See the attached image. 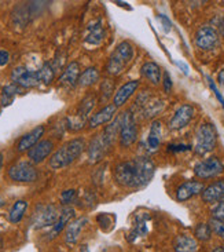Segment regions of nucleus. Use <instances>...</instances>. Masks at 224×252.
<instances>
[{
	"label": "nucleus",
	"instance_id": "1",
	"mask_svg": "<svg viewBox=\"0 0 224 252\" xmlns=\"http://www.w3.org/2000/svg\"><path fill=\"white\" fill-rule=\"evenodd\" d=\"M156 174V164L146 156L121 161L114 167L113 175L118 185L128 189H142L151 182Z\"/></svg>",
	"mask_w": 224,
	"mask_h": 252
},
{
	"label": "nucleus",
	"instance_id": "2",
	"mask_svg": "<svg viewBox=\"0 0 224 252\" xmlns=\"http://www.w3.org/2000/svg\"><path fill=\"white\" fill-rule=\"evenodd\" d=\"M85 149V141L83 138H75L69 142L62 145L59 149L54 152V155L50 158V167L53 170H61L68 167L72 163H75L82 153Z\"/></svg>",
	"mask_w": 224,
	"mask_h": 252
},
{
	"label": "nucleus",
	"instance_id": "3",
	"mask_svg": "<svg viewBox=\"0 0 224 252\" xmlns=\"http://www.w3.org/2000/svg\"><path fill=\"white\" fill-rule=\"evenodd\" d=\"M218 145V131L212 123H202L196 131L194 152L198 156H205L215 150Z\"/></svg>",
	"mask_w": 224,
	"mask_h": 252
},
{
	"label": "nucleus",
	"instance_id": "4",
	"mask_svg": "<svg viewBox=\"0 0 224 252\" xmlns=\"http://www.w3.org/2000/svg\"><path fill=\"white\" fill-rule=\"evenodd\" d=\"M138 135H139V129L136 126L135 115L131 110L122 113L121 128H120V134H118L120 146L129 148L131 145H134L138 141Z\"/></svg>",
	"mask_w": 224,
	"mask_h": 252
},
{
	"label": "nucleus",
	"instance_id": "5",
	"mask_svg": "<svg viewBox=\"0 0 224 252\" xmlns=\"http://www.w3.org/2000/svg\"><path fill=\"white\" fill-rule=\"evenodd\" d=\"M8 178L14 182H22V184H30L37 179V170L30 161H18L13 164L7 171Z\"/></svg>",
	"mask_w": 224,
	"mask_h": 252
},
{
	"label": "nucleus",
	"instance_id": "6",
	"mask_svg": "<svg viewBox=\"0 0 224 252\" xmlns=\"http://www.w3.org/2000/svg\"><path fill=\"white\" fill-rule=\"evenodd\" d=\"M59 212L61 211H58V208L54 204L37 205L34 210L32 225L34 229H43L47 226L53 227L59 218Z\"/></svg>",
	"mask_w": 224,
	"mask_h": 252
},
{
	"label": "nucleus",
	"instance_id": "7",
	"mask_svg": "<svg viewBox=\"0 0 224 252\" xmlns=\"http://www.w3.org/2000/svg\"><path fill=\"white\" fill-rule=\"evenodd\" d=\"M224 172V164L218 156H211L196 164L194 174L199 179H212Z\"/></svg>",
	"mask_w": 224,
	"mask_h": 252
},
{
	"label": "nucleus",
	"instance_id": "8",
	"mask_svg": "<svg viewBox=\"0 0 224 252\" xmlns=\"http://www.w3.org/2000/svg\"><path fill=\"white\" fill-rule=\"evenodd\" d=\"M196 46L202 51H212L218 47L220 43V34L211 25H204L198 29L194 36Z\"/></svg>",
	"mask_w": 224,
	"mask_h": 252
},
{
	"label": "nucleus",
	"instance_id": "9",
	"mask_svg": "<svg viewBox=\"0 0 224 252\" xmlns=\"http://www.w3.org/2000/svg\"><path fill=\"white\" fill-rule=\"evenodd\" d=\"M11 82L21 89H33L40 84L37 70L28 69L27 66H17L11 72Z\"/></svg>",
	"mask_w": 224,
	"mask_h": 252
},
{
	"label": "nucleus",
	"instance_id": "10",
	"mask_svg": "<svg viewBox=\"0 0 224 252\" xmlns=\"http://www.w3.org/2000/svg\"><path fill=\"white\" fill-rule=\"evenodd\" d=\"M196 116V108L190 105V103H184L182 106H179L173 116L169 119L168 127L172 131H179L183 129L184 127H187L191 123V120Z\"/></svg>",
	"mask_w": 224,
	"mask_h": 252
},
{
	"label": "nucleus",
	"instance_id": "11",
	"mask_svg": "<svg viewBox=\"0 0 224 252\" xmlns=\"http://www.w3.org/2000/svg\"><path fill=\"white\" fill-rule=\"evenodd\" d=\"M205 189L204 182L201 181H194V179H190V181H186L182 185H179L176 189V200L183 203V201H187L190 198L196 197L198 194H201L202 190Z\"/></svg>",
	"mask_w": 224,
	"mask_h": 252
},
{
	"label": "nucleus",
	"instance_id": "12",
	"mask_svg": "<svg viewBox=\"0 0 224 252\" xmlns=\"http://www.w3.org/2000/svg\"><path fill=\"white\" fill-rule=\"evenodd\" d=\"M54 150V143L50 139H41L30 150H28V158L33 164H40L47 158Z\"/></svg>",
	"mask_w": 224,
	"mask_h": 252
},
{
	"label": "nucleus",
	"instance_id": "13",
	"mask_svg": "<svg viewBox=\"0 0 224 252\" xmlns=\"http://www.w3.org/2000/svg\"><path fill=\"white\" fill-rule=\"evenodd\" d=\"M201 198L206 204H216L219 201L224 200V178L212 182L211 185L205 186L201 193Z\"/></svg>",
	"mask_w": 224,
	"mask_h": 252
},
{
	"label": "nucleus",
	"instance_id": "14",
	"mask_svg": "<svg viewBox=\"0 0 224 252\" xmlns=\"http://www.w3.org/2000/svg\"><path fill=\"white\" fill-rule=\"evenodd\" d=\"M44 131H46L44 126H37L32 131H29L25 135L21 136L20 141L17 142V146H15L17 152L22 153V152H28V150L32 149L36 143L40 142L41 136L44 135Z\"/></svg>",
	"mask_w": 224,
	"mask_h": 252
},
{
	"label": "nucleus",
	"instance_id": "15",
	"mask_svg": "<svg viewBox=\"0 0 224 252\" xmlns=\"http://www.w3.org/2000/svg\"><path fill=\"white\" fill-rule=\"evenodd\" d=\"M117 109L118 108H115L113 103L105 105L102 109H99L95 115L89 117L88 127L89 128H96L99 126H103V124L112 123L114 120L115 115H117Z\"/></svg>",
	"mask_w": 224,
	"mask_h": 252
},
{
	"label": "nucleus",
	"instance_id": "16",
	"mask_svg": "<svg viewBox=\"0 0 224 252\" xmlns=\"http://www.w3.org/2000/svg\"><path fill=\"white\" fill-rule=\"evenodd\" d=\"M105 28L101 20H94L89 22L85 29V34H84V43L89 44V46H99L105 39Z\"/></svg>",
	"mask_w": 224,
	"mask_h": 252
},
{
	"label": "nucleus",
	"instance_id": "17",
	"mask_svg": "<svg viewBox=\"0 0 224 252\" xmlns=\"http://www.w3.org/2000/svg\"><path fill=\"white\" fill-rule=\"evenodd\" d=\"M112 149L106 141L103 139V136L99 134L95 138H92V141L89 142V146L87 152H88V158L91 163H99L102 160L105 155Z\"/></svg>",
	"mask_w": 224,
	"mask_h": 252
},
{
	"label": "nucleus",
	"instance_id": "18",
	"mask_svg": "<svg viewBox=\"0 0 224 252\" xmlns=\"http://www.w3.org/2000/svg\"><path fill=\"white\" fill-rule=\"evenodd\" d=\"M140 83L139 80H131L122 84L120 89L115 90V94L113 96V105L115 108H120L122 105H125L131 96L136 93V90L139 89Z\"/></svg>",
	"mask_w": 224,
	"mask_h": 252
},
{
	"label": "nucleus",
	"instance_id": "19",
	"mask_svg": "<svg viewBox=\"0 0 224 252\" xmlns=\"http://www.w3.org/2000/svg\"><path fill=\"white\" fill-rule=\"evenodd\" d=\"M88 223V218L87 217H80V218L73 219L65 230V241L68 246H75L77 244V241L80 239L82 230L84 229V226Z\"/></svg>",
	"mask_w": 224,
	"mask_h": 252
},
{
	"label": "nucleus",
	"instance_id": "20",
	"mask_svg": "<svg viewBox=\"0 0 224 252\" xmlns=\"http://www.w3.org/2000/svg\"><path fill=\"white\" fill-rule=\"evenodd\" d=\"M75 214L76 211L73 207H70V205L62 207L61 212H59V218H58V220L55 222V225L51 227L50 239H54V237H56V236H58L63 229H66V226L73 220V218H75Z\"/></svg>",
	"mask_w": 224,
	"mask_h": 252
},
{
	"label": "nucleus",
	"instance_id": "21",
	"mask_svg": "<svg viewBox=\"0 0 224 252\" xmlns=\"http://www.w3.org/2000/svg\"><path fill=\"white\" fill-rule=\"evenodd\" d=\"M134 108H138V110L142 113L143 116L146 117V119H150V117H156L157 115H160L163 112L164 108H165V102H164L163 99H160V98H151V96H149L144 102L138 105V106H134Z\"/></svg>",
	"mask_w": 224,
	"mask_h": 252
},
{
	"label": "nucleus",
	"instance_id": "22",
	"mask_svg": "<svg viewBox=\"0 0 224 252\" xmlns=\"http://www.w3.org/2000/svg\"><path fill=\"white\" fill-rule=\"evenodd\" d=\"M80 65L77 61L69 62L66 68L63 69L62 75L59 76V83L62 86H68V87H75L79 83V77H80Z\"/></svg>",
	"mask_w": 224,
	"mask_h": 252
},
{
	"label": "nucleus",
	"instance_id": "23",
	"mask_svg": "<svg viewBox=\"0 0 224 252\" xmlns=\"http://www.w3.org/2000/svg\"><path fill=\"white\" fill-rule=\"evenodd\" d=\"M199 244L196 237L190 234H179L173 240V251L175 252H198Z\"/></svg>",
	"mask_w": 224,
	"mask_h": 252
},
{
	"label": "nucleus",
	"instance_id": "24",
	"mask_svg": "<svg viewBox=\"0 0 224 252\" xmlns=\"http://www.w3.org/2000/svg\"><path fill=\"white\" fill-rule=\"evenodd\" d=\"M140 73L153 86H158V84H161V82H163L161 68L158 66V63H156V62H144L142 65V68H140Z\"/></svg>",
	"mask_w": 224,
	"mask_h": 252
},
{
	"label": "nucleus",
	"instance_id": "25",
	"mask_svg": "<svg viewBox=\"0 0 224 252\" xmlns=\"http://www.w3.org/2000/svg\"><path fill=\"white\" fill-rule=\"evenodd\" d=\"M163 136V123L160 120H153L150 124V131L147 135V148L151 152H156L161 145Z\"/></svg>",
	"mask_w": 224,
	"mask_h": 252
},
{
	"label": "nucleus",
	"instance_id": "26",
	"mask_svg": "<svg viewBox=\"0 0 224 252\" xmlns=\"http://www.w3.org/2000/svg\"><path fill=\"white\" fill-rule=\"evenodd\" d=\"M95 105H96L95 94H87V95L84 96V98L82 99L80 105H79L76 116L80 117V119H83V120H87V117H88L89 113L92 112V109L95 108Z\"/></svg>",
	"mask_w": 224,
	"mask_h": 252
},
{
	"label": "nucleus",
	"instance_id": "27",
	"mask_svg": "<svg viewBox=\"0 0 224 252\" xmlns=\"http://www.w3.org/2000/svg\"><path fill=\"white\" fill-rule=\"evenodd\" d=\"M21 93V87H18L17 84H7L1 89V93H0V106L6 108V106H10L11 103L14 102L17 94Z\"/></svg>",
	"mask_w": 224,
	"mask_h": 252
},
{
	"label": "nucleus",
	"instance_id": "28",
	"mask_svg": "<svg viewBox=\"0 0 224 252\" xmlns=\"http://www.w3.org/2000/svg\"><path fill=\"white\" fill-rule=\"evenodd\" d=\"M99 79H101L99 70L95 66H89L80 75L77 84L82 86V87H91V86H94V84L99 82Z\"/></svg>",
	"mask_w": 224,
	"mask_h": 252
},
{
	"label": "nucleus",
	"instance_id": "29",
	"mask_svg": "<svg viewBox=\"0 0 224 252\" xmlns=\"http://www.w3.org/2000/svg\"><path fill=\"white\" fill-rule=\"evenodd\" d=\"M127 65H128V63L124 61L121 57H118V55L113 51V54L110 55L108 65H106V72H108V75L110 76H120L122 72H124V69H125Z\"/></svg>",
	"mask_w": 224,
	"mask_h": 252
},
{
	"label": "nucleus",
	"instance_id": "30",
	"mask_svg": "<svg viewBox=\"0 0 224 252\" xmlns=\"http://www.w3.org/2000/svg\"><path fill=\"white\" fill-rule=\"evenodd\" d=\"M28 210V203L25 200H18V201H15L13 204V207L10 208V211H8V220L11 222V223H20L21 220L24 219L25 217V212Z\"/></svg>",
	"mask_w": 224,
	"mask_h": 252
},
{
	"label": "nucleus",
	"instance_id": "31",
	"mask_svg": "<svg viewBox=\"0 0 224 252\" xmlns=\"http://www.w3.org/2000/svg\"><path fill=\"white\" fill-rule=\"evenodd\" d=\"M55 70L53 66V62H44L40 66V69H37V73H39V79L40 83L50 86L51 83L54 82L55 79Z\"/></svg>",
	"mask_w": 224,
	"mask_h": 252
},
{
	"label": "nucleus",
	"instance_id": "32",
	"mask_svg": "<svg viewBox=\"0 0 224 252\" xmlns=\"http://www.w3.org/2000/svg\"><path fill=\"white\" fill-rule=\"evenodd\" d=\"M99 94H101V102L106 103L110 98H113L115 94V84L113 79H103L99 87Z\"/></svg>",
	"mask_w": 224,
	"mask_h": 252
},
{
	"label": "nucleus",
	"instance_id": "33",
	"mask_svg": "<svg viewBox=\"0 0 224 252\" xmlns=\"http://www.w3.org/2000/svg\"><path fill=\"white\" fill-rule=\"evenodd\" d=\"M114 53L118 57H121L124 61L129 63L134 60V47L129 41H121L117 47H115Z\"/></svg>",
	"mask_w": 224,
	"mask_h": 252
},
{
	"label": "nucleus",
	"instance_id": "34",
	"mask_svg": "<svg viewBox=\"0 0 224 252\" xmlns=\"http://www.w3.org/2000/svg\"><path fill=\"white\" fill-rule=\"evenodd\" d=\"M212 227L209 223H198L194 229V237L197 239V241H202L206 243L212 239Z\"/></svg>",
	"mask_w": 224,
	"mask_h": 252
},
{
	"label": "nucleus",
	"instance_id": "35",
	"mask_svg": "<svg viewBox=\"0 0 224 252\" xmlns=\"http://www.w3.org/2000/svg\"><path fill=\"white\" fill-rule=\"evenodd\" d=\"M146 219L147 217H144V218H138V220L135 222V225H134V229L131 230L128 236L129 241H134L136 237H139V236H144V234H147V226H146Z\"/></svg>",
	"mask_w": 224,
	"mask_h": 252
},
{
	"label": "nucleus",
	"instance_id": "36",
	"mask_svg": "<svg viewBox=\"0 0 224 252\" xmlns=\"http://www.w3.org/2000/svg\"><path fill=\"white\" fill-rule=\"evenodd\" d=\"M114 219L115 218L112 214H101V215H98L96 220H98L99 226L106 232V230H110V229H112V226L114 223Z\"/></svg>",
	"mask_w": 224,
	"mask_h": 252
},
{
	"label": "nucleus",
	"instance_id": "37",
	"mask_svg": "<svg viewBox=\"0 0 224 252\" xmlns=\"http://www.w3.org/2000/svg\"><path fill=\"white\" fill-rule=\"evenodd\" d=\"M77 198V191L75 189H68V190H63L59 196V200H61V204L63 207L66 205H70L73 201H76Z\"/></svg>",
	"mask_w": 224,
	"mask_h": 252
},
{
	"label": "nucleus",
	"instance_id": "38",
	"mask_svg": "<svg viewBox=\"0 0 224 252\" xmlns=\"http://www.w3.org/2000/svg\"><path fill=\"white\" fill-rule=\"evenodd\" d=\"M209 225L212 227V232L219 236L220 239L224 240V220H218V219L212 218L209 220Z\"/></svg>",
	"mask_w": 224,
	"mask_h": 252
},
{
	"label": "nucleus",
	"instance_id": "39",
	"mask_svg": "<svg viewBox=\"0 0 224 252\" xmlns=\"http://www.w3.org/2000/svg\"><path fill=\"white\" fill-rule=\"evenodd\" d=\"M212 218L218 219V220H224V200L213 205V208H212Z\"/></svg>",
	"mask_w": 224,
	"mask_h": 252
},
{
	"label": "nucleus",
	"instance_id": "40",
	"mask_svg": "<svg viewBox=\"0 0 224 252\" xmlns=\"http://www.w3.org/2000/svg\"><path fill=\"white\" fill-rule=\"evenodd\" d=\"M191 150L190 145H184V143H169L168 145V152L172 153H180V152H189Z\"/></svg>",
	"mask_w": 224,
	"mask_h": 252
},
{
	"label": "nucleus",
	"instance_id": "41",
	"mask_svg": "<svg viewBox=\"0 0 224 252\" xmlns=\"http://www.w3.org/2000/svg\"><path fill=\"white\" fill-rule=\"evenodd\" d=\"M208 82H209V87H211V90L213 91V94H215V96H216V98L219 99V102L222 103V106H223V109H224V96H223V94L220 93V90L216 87V84H215V82L212 80L211 77H208Z\"/></svg>",
	"mask_w": 224,
	"mask_h": 252
},
{
	"label": "nucleus",
	"instance_id": "42",
	"mask_svg": "<svg viewBox=\"0 0 224 252\" xmlns=\"http://www.w3.org/2000/svg\"><path fill=\"white\" fill-rule=\"evenodd\" d=\"M163 87L164 91L167 93V94H169L170 90H172V86H173V83H172V79H170V76L168 72H164L163 73Z\"/></svg>",
	"mask_w": 224,
	"mask_h": 252
},
{
	"label": "nucleus",
	"instance_id": "43",
	"mask_svg": "<svg viewBox=\"0 0 224 252\" xmlns=\"http://www.w3.org/2000/svg\"><path fill=\"white\" fill-rule=\"evenodd\" d=\"M158 20L161 21V24H163V27H164V31H165V32L168 33L170 29H172V22L169 21V18H168L167 15L161 14V15L158 17Z\"/></svg>",
	"mask_w": 224,
	"mask_h": 252
},
{
	"label": "nucleus",
	"instance_id": "44",
	"mask_svg": "<svg viewBox=\"0 0 224 252\" xmlns=\"http://www.w3.org/2000/svg\"><path fill=\"white\" fill-rule=\"evenodd\" d=\"M10 62V53L7 50H0V66H6Z\"/></svg>",
	"mask_w": 224,
	"mask_h": 252
},
{
	"label": "nucleus",
	"instance_id": "45",
	"mask_svg": "<svg viewBox=\"0 0 224 252\" xmlns=\"http://www.w3.org/2000/svg\"><path fill=\"white\" fill-rule=\"evenodd\" d=\"M218 82H219V86H220V89H222V91H223V94H224V69H222V70L219 72Z\"/></svg>",
	"mask_w": 224,
	"mask_h": 252
},
{
	"label": "nucleus",
	"instance_id": "46",
	"mask_svg": "<svg viewBox=\"0 0 224 252\" xmlns=\"http://www.w3.org/2000/svg\"><path fill=\"white\" fill-rule=\"evenodd\" d=\"M219 29H220V34L224 37V18L220 21V24H219Z\"/></svg>",
	"mask_w": 224,
	"mask_h": 252
},
{
	"label": "nucleus",
	"instance_id": "47",
	"mask_svg": "<svg viewBox=\"0 0 224 252\" xmlns=\"http://www.w3.org/2000/svg\"><path fill=\"white\" fill-rule=\"evenodd\" d=\"M211 252H224V246H218L215 247Z\"/></svg>",
	"mask_w": 224,
	"mask_h": 252
},
{
	"label": "nucleus",
	"instance_id": "48",
	"mask_svg": "<svg viewBox=\"0 0 224 252\" xmlns=\"http://www.w3.org/2000/svg\"><path fill=\"white\" fill-rule=\"evenodd\" d=\"M3 205H4V198L0 196V207H3Z\"/></svg>",
	"mask_w": 224,
	"mask_h": 252
},
{
	"label": "nucleus",
	"instance_id": "49",
	"mask_svg": "<svg viewBox=\"0 0 224 252\" xmlns=\"http://www.w3.org/2000/svg\"><path fill=\"white\" fill-rule=\"evenodd\" d=\"M1 167H3V157L0 155V170H1Z\"/></svg>",
	"mask_w": 224,
	"mask_h": 252
},
{
	"label": "nucleus",
	"instance_id": "50",
	"mask_svg": "<svg viewBox=\"0 0 224 252\" xmlns=\"http://www.w3.org/2000/svg\"><path fill=\"white\" fill-rule=\"evenodd\" d=\"M1 247H3V240L0 237V250H1Z\"/></svg>",
	"mask_w": 224,
	"mask_h": 252
}]
</instances>
